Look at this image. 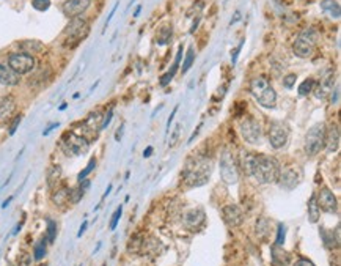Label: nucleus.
<instances>
[{"instance_id": "obj_1", "label": "nucleus", "mask_w": 341, "mask_h": 266, "mask_svg": "<svg viewBox=\"0 0 341 266\" xmlns=\"http://www.w3.org/2000/svg\"><path fill=\"white\" fill-rule=\"evenodd\" d=\"M244 169L247 175L253 176L259 185H270L275 183L280 173V165L275 158L264 155H247L244 159Z\"/></svg>"}, {"instance_id": "obj_2", "label": "nucleus", "mask_w": 341, "mask_h": 266, "mask_svg": "<svg viewBox=\"0 0 341 266\" xmlns=\"http://www.w3.org/2000/svg\"><path fill=\"white\" fill-rule=\"evenodd\" d=\"M211 172H213V161L208 158L206 155H193L189 158L186 162V167L183 170V178L186 181V185L197 188L203 186L211 178Z\"/></svg>"}, {"instance_id": "obj_3", "label": "nucleus", "mask_w": 341, "mask_h": 266, "mask_svg": "<svg viewBox=\"0 0 341 266\" xmlns=\"http://www.w3.org/2000/svg\"><path fill=\"white\" fill-rule=\"evenodd\" d=\"M250 93L258 101V104L263 106L264 109H274L277 106V93H275L274 87L269 84V80L263 76L252 79Z\"/></svg>"}, {"instance_id": "obj_4", "label": "nucleus", "mask_w": 341, "mask_h": 266, "mask_svg": "<svg viewBox=\"0 0 341 266\" xmlns=\"http://www.w3.org/2000/svg\"><path fill=\"white\" fill-rule=\"evenodd\" d=\"M318 37H319L318 30L313 27L303 30L302 33H299V37L296 38L294 44H292V52L300 58H308L315 51Z\"/></svg>"}, {"instance_id": "obj_5", "label": "nucleus", "mask_w": 341, "mask_h": 266, "mask_svg": "<svg viewBox=\"0 0 341 266\" xmlns=\"http://www.w3.org/2000/svg\"><path fill=\"white\" fill-rule=\"evenodd\" d=\"M326 125L316 123L306 131L305 136V153L308 156H316L326 143Z\"/></svg>"}, {"instance_id": "obj_6", "label": "nucleus", "mask_w": 341, "mask_h": 266, "mask_svg": "<svg viewBox=\"0 0 341 266\" xmlns=\"http://www.w3.org/2000/svg\"><path fill=\"white\" fill-rule=\"evenodd\" d=\"M90 33V25L85 19L74 18L64 30V46L76 47L80 41H84Z\"/></svg>"}, {"instance_id": "obj_7", "label": "nucleus", "mask_w": 341, "mask_h": 266, "mask_svg": "<svg viewBox=\"0 0 341 266\" xmlns=\"http://www.w3.org/2000/svg\"><path fill=\"white\" fill-rule=\"evenodd\" d=\"M90 142L84 139L82 136L74 134V132H68L66 136H63L61 139V150L68 156H80L88 152Z\"/></svg>"}, {"instance_id": "obj_8", "label": "nucleus", "mask_w": 341, "mask_h": 266, "mask_svg": "<svg viewBox=\"0 0 341 266\" xmlns=\"http://www.w3.org/2000/svg\"><path fill=\"white\" fill-rule=\"evenodd\" d=\"M220 176L226 185H230V186L236 185L237 180H239L234 158L228 150H225V152L222 153V156H220Z\"/></svg>"}, {"instance_id": "obj_9", "label": "nucleus", "mask_w": 341, "mask_h": 266, "mask_svg": "<svg viewBox=\"0 0 341 266\" xmlns=\"http://www.w3.org/2000/svg\"><path fill=\"white\" fill-rule=\"evenodd\" d=\"M289 132H291L289 126L285 122H274L269 126V132H267L269 143L272 145V148H275V150L283 148L288 143Z\"/></svg>"}, {"instance_id": "obj_10", "label": "nucleus", "mask_w": 341, "mask_h": 266, "mask_svg": "<svg viewBox=\"0 0 341 266\" xmlns=\"http://www.w3.org/2000/svg\"><path fill=\"white\" fill-rule=\"evenodd\" d=\"M8 66L13 70V71H16L19 76L21 74H27V73H30L31 70L35 68V58H33V55H30V54H25V52H16V54H11L10 57H8Z\"/></svg>"}, {"instance_id": "obj_11", "label": "nucleus", "mask_w": 341, "mask_h": 266, "mask_svg": "<svg viewBox=\"0 0 341 266\" xmlns=\"http://www.w3.org/2000/svg\"><path fill=\"white\" fill-rule=\"evenodd\" d=\"M101 126H103V113L101 112H91L87 120L80 125V134L84 139H87L88 142L94 140L97 137V132L101 131Z\"/></svg>"}, {"instance_id": "obj_12", "label": "nucleus", "mask_w": 341, "mask_h": 266, "mask_svg": "<svg viewBox=\"0 0 341 266\" xmlns=\"http://www.w3.org/2000/svg\"><path fill=\"white\" fill-rule=\"evenodd\" d=\"M239 129H241V136L242 139L249 142V143H258L261 140V126L259 123L253 119H244L239 123Z\"/></svg>"}, {"instance_id": "obj_13", "label": "nucleus", "mask_w": 341, "mask_h": 266, "mask_svg": "<svg viewBox=\"0 0 341 266\" xmlns=\"http://www.w3.org/2000/svg\"><path fill=\"white\" fill-rule=\"evenodd\" d=\"M204 222H206V214L200 208L187 210L183 214V225L189 231H198V230H201L204 227Z\"/></svg>"}, {"instance_id": "obj_14", "label": "nucleus", "mask_w": 341, "mask_h": 266, "mask_svg": "<svg viewBox=\"0 0 341 266\" xmlns=\"http://www.w3.org/2000/svg\"><path fill=\"white\" fill-rule=\"evenodd\" d=\"M91 5V0H66L63 5L61 10L64 13V16L70 19L79 18L80 14L85 13Z\"/></svg>"}, {"instance_id": "obj_15", "label": "nucleus", "mask_w": 341, "mask_h": 266, "mask_svg": "<svg viewBox=\"0 0 341 266\" xmlns=\"http://www.w3.org/2000/svg\"><path fill=\"white\" fill-rule=\"evenodd\" d=\"M318 200V205H319V210L326 211L329 214H333L336 213V197L335 194L329 189V188H322L316 197Z\"/></svg>"}, {"instance_id": "obj_16", "label": "nucleus", "mask_w": 341, "mask_h": 266, "mask_svg": "<svg viewBox=\"0 0 341 266\" xmlns=\"http://www.w3.org/2000/svg\"><path fill=\"white\" fill-rule=\"evenodd\" d=\"M302 180V173L297 172L296 169H285L280 170L277 183L283 188V189H294Z\"/></svg>"}, {"instance_id": "obj_17", "label": "nucleus", "mask_w": 341, "mask_h": 266, "mask_svg": "<svg viewBox=\"0 0 341 266\" xmlns=\"http://www.w3.org/2000/svg\"><path fill=\"white\" fill-rule=\"evenodd\" d=\"M223 221L231 225V227H239L244 221V211L237 205H226L222 210Z\"/></svg>"}, {"instance_id": "obj_18", "label": "nucleus", "mask_w": 341, "mask_h": 266, "mask_svg": "<svg viewBox=\"0 0 341 266\" xmlns=\"http://www.w3.org/2000/svg\"><path fill=\"white\" fill-rule=\"evenodd\" d=\"M19 82H21V76L16 71H13L8 66V63H0V84L13 87V85H18Z\"/></svg>"}, {"instance_id": "obj_19", "label": "nucleus", "mask_w": 341, "mask_h": 266, "mask_svg": "<svg viewBox=\"0 0 341 266\" xmlns=\"http://www.w3.org/2000/svg\"><path fill=\"white\" fill-rule=\"evenodd\" d=\"M181 58H183V47L178 49V52H176V57H175V62H173V65H172V68H170V70H168L164 76H160V79H159V84H160L162 87H167V85L170 84V82H172V79L175 77V74H176L178 68H180Z\"/></svg>"}, {"instance_id": "obj_20", "label": "nucleus", "mask_w": 341, "mask_h": 266, "mask_svg": "<svg viewBox=\"0 0 341 266\" xmlns=\"http://www.w3.org/2000/svg\"><path fill=\"white\" fill-rule=\"evenodd\" d=\"M324 146H327V152L333 153L338 152L339 148V128L338 126H332L329 129V132H326V143Z\"/></svg>"}, {"instance_id": "obj_21", "label": "nucleus", "mask_w": 341, "mask_h": 266, "mask_svg": "<svg viewBox=\"0 0 341 266\" xmlns=\"http://www.w3.org/2000/svg\"><path fill=\"white\" fill-rule=\"evenodd\" d=\"M14 107H16V103L11 96L4 98L2 101H0V120H8L14 112Z\"/></svg>"}, {"instance_id": "obj_22", "label": "nucleus", "mask_w": 341, "mask_h": 266, "mask_svg": "<svg viewBox=\"0 0 341 266\" xmlns=\"http://www.w3.org/2000/svg\"><path fill=\"white\" fill-rule=\"evenodd\" d=\"M321 10L324 13H327L332 19H339V16H341L339 4L335 2V0H322V2H321Z\"/></svg>"}, {"instance_id": "obj_23", "label": "nucleus", "mask_w": 341, "mask_h": 266, "mask_svg": "<svg viewBox=\"0 0 341 266\" xmlns=\"http://www.w3.org/2000/svg\"><path fill=\"white\" fill-rule=\"evenodd\" d=\"M333 92V74L327 76L326 79L321 80L319 84V90H318V98H327L330 96V93Z\"/></svg>"}, {"instance_id": "obj_24", "label": "nucleus", "mask_w": 341, "mask_h": 266, "mask_svg": "<svg viewBox=\"0 0 341 266\" xmlns=\"http://www.w3.org/2000/svg\"><path fill=\"white\" fill-rule=\"evenodd\" d=\"M52 202L57 205V206H64L68 202H70V189L68 188H60L54 192L52 195Z\"/></svg>"}, {"instance_id": "obj_25", "label": "nucleus", "mask_w": 341, "mask_h": 266, "mask_svg": "<svg viewBox=\"0 0 341 266\" xmlns=\"http://www.w3.org/2000/svg\"><path fill=\"white\" fill-rule=\"evenodd\" d=\"M272 260H274V263H279L282 266H286L289 263V254L285 251L283 247L275 246V247H272Z\"/></svg>"}, {"instance_id": "obj_26", "label": "nucleus", "mask_w": 341, "mask_h": 266, "mask_svg": "<svg viewBox=\"0 0 341 266\" xmlns=\"http://www.w3.org/2000/svg\"><path fill=\"white\" fill-rule=\"evenodd\" d=\"M319 216H321V210L316 200V195H313L310 200H308V219H310V222L316 224L319 221Z\"/></svg>"}, {"instance_id": "obj_27", "label": "nucleus", "mask_w": 341, "mask_h": 266, "mask_svg": "<svg viewBox=\"0 0 341 266\" xmlns=\"http://www.w3.org/2000/svg\"><path fill=\"white\" fill-rule=\"evenodd\" d=\"M21 49H22V52L31 55V54L40 52L43 49V44L40 41H35V40H28V41H22L21 43Z\"/></svg>"}, {"instance_id": "obj_28", "label": "nucleus", "mask_w": 341, "mask_h": 266, "mask_svg": "<svg viewBox=\"0 0 341 266\" xmlns=\"http://www.w3.org/2000/svg\"><path fill=\"white\" fill-rule=\"evenodd\" d=\"M60 176H61V167H60V165H52V167L49 169V172H47V185L49 186H55L57 181L60 180Z\"/></svg>"}, {"instance_id": "obj_29", "label": "nucleus", "mask_w": 341, "mask_h": 266, "mask_svg": "<svg viewBox=\"0 0 341 266\" xmlns=\"http://www.w3.org/2000/svg\"><path fill=\"white\" fill-rule=\"evenodd\" d=\"M172 38V27H162L160 32L157 33V44L165 46Z\"/></svg>"}, {"instance_id": "obj_30", "label": "nucleus", "mask_w": 341, "mask_h": 266, "mask_svg": "<svg viewBox=\"0 0 341 266\" xmlns=\"http://www.w3.org/2000/svg\"><path fill=\"white\" fill-rule=\"evenodd\" d=\"M313 88H315V80L313 79H305L299 85L297 93H299V96H308V93H310Z\"/></svg>"}, {"instance_id": "obj_31", "label": "nucleus", "mask_w": 341, "mask_h": 266, "mask_svg": "<svg viewBox=\"0 0 341 266\" xmlns=\"http://www.w3.org/2000/svg\"><path fill=\"white\" fill-rule=\"evenodd\" d=\"M269 228H270V224L267 219L261 218L256 224V235H259L261 238H264L266 235H269Z\"/></svg>"}, {"instance_id": "obj_32", "label": "nucleus", "mask_w": 341, "mask_h": 266, "mask_svg": "<svg viewBox=\"0 0 341 266\" xmlns=\"http://www.w3.org/2000/svg\"><path fill=\"white\" fill-rule=\"evenodd\" d=\"M193 60H195V49L189 47L187 54H186V58H184V63H183V74L190 70V66L193 65Z\"/></svg>"}, {"instance_id": "obj_33", "label": "nucleus", "mask_w": 341, "mask_h": 266, "mask_svg": "<svg viewBox=\"0 0 341 266\" xmlns=\"http://www.w3.org/2000/svg\"><path fill=\"white\" fill-rule=\"evenodd\" d=\"M84 192H85V189H84L82 186H79V188H76V189H70V202H73V203H79L80 200H82Z\"/></svg>"}, {"instance_id": "obj_34", "label": "nucleus", "mask_w": 341, "mask_h": 266, "mask_svg": "<svg viewBox=\"0 0 341 266\" xmlns=\"http://www.w3.org/2000/svg\"><path fill=\"white\" fill-rule=\"evenodd\" d=\"M46 240L49 243H54L55 241V235H57V224L54 221H47V233H46Z\"/></svg>"}, {"instance_id": "obj_35", "label": "nucleus", "mask_w": 341, "mask_h": 266, "mask_svg": "<svg viewBox=\"0 0 341 266\" xmlns=\"http://www.w3.org/2000/svg\"><path fill=\"white\" fill-rule=\"evenodd\" d=\"M94 167H96V159L93 158V159H91V161L88 162V165H87V167H85V169H84L82 172L79 173L77 180H79V181H84V180H85V178H87V176H88V175H90V173H91L93 170H94Z\"/></svg>"}, {"instance_id": "obj_36", "label": "nucleus", "mask_w": 341, "mask_h": 266, "mask_svg": "<svg viewBox=\"0 0 341 266\" xmlns=\"http://www.w3.org/2000/svg\"><path fill=\"white\" fill-rule=\"evenodd\" d=\"M31 7L37 11H47L51 7V0H31Z\"/></svg>"}, {"instance_id": "obj_37", "label": "nucleus", "mask_w": 341, "mask_h": 266, "mask_svg": "<svg viewBox=\"0 0 341 266\" xmlns=\"http://www.w3.org/2000/svg\"><path fill=\"white\" fill-rule=\"evenodd\" d=\"M321 233H322V240H324V244L327 247H333V231H327L326 228H321ZM336 246V244H335Z\"/></svg>"}, {"instance_id": "obj_38", "label": "nucleus", "mask_w": 341, "mask_h": 266, "mask_svg": "<svg viewBox=\"0 0 341 266\" xmlns=\"http://www.w3.org/2000/svg\"><path fill=\"white\" fill-rule=\"evenodd\" d=\"M46 255V240H41L35 247V260H41Z\"/></svg>"}, {"instance_id": "obj_39", "label": "nucleus", "mask_w": 341, "mask_h": 266, "mask_svg": "<svg viewBox=\"0 0 341 266\" xmlns=\"http://www.w3.org/2000/svg\"><path fill=\"white\" fill-rule=\"evenodd\" d=\"M121 214H123V208H121V206H118V208H117V211L113 213V216H112V221H110V230H115V228H117L118 221H120V218H121Z\"/></svg>"}, {"instance_id": "obj_40", "label": "nucleus", "mask_w": 341, "mask_h": 266, "mask_svg": "<svg viewBox=\"0 0 341 266\" xmlns=\"http://www.w3.org/2000/svg\"><path fill=\"white\" fill-rule=\"evenodd\" d=\"M296 80H297L296 74H288V76L283 77V85L286 88H292V87H294V84H296Z\"/></svg>"}, {"instance_id": "obj_41", "label": "nucleus", "mask_w": 341, "mask_h": 266, "mask_svg": "<svg viewBox=\"0 0 341 266\" xmlns=\"http://www.w3.org/2000/svg\"><path fill=\"white\" fill-rule=\"evenodd\" d=\"M285 233H286V228L283 224H279V231H277V241H275V244L277 246H282L285 243Z\"/></svg>"}, {"instance_id": "obj_42", "label": "nucleus", "mask_w": 341, "mask_h": 266, "mask_svg": "<svg viewBox=\"0 0 341 266\" xmlns=\"http://www.w3.org/2000/svg\"><path fill=\"white\" fill-rule=\"evenodd\" d=\"M21 120H22V115H18L14 120H13V123H11V126H10V136H14V132H16V129H18V126H19V123H21Z\"/></svg>"}, {"instance_id": "obj_43", "label": "nucleus", "mask_w": 341, "mask_h": 266, "mask_svg": "<svg viewBox=\"0 0 341 266\" xmlns=\"http://www.w3.org/2000/svg\"><path fill=\"white\" fill-rule=\"evenodd\" d=\"M181 128H183L181 125H178L176 129L173 131V136H172V139H170V146H173V145L176 143V140L180 139V131H181Z\"/></svg>"}, {"instance_id": "obj_44", "label": "nucleus", "mask_w": 341, "mask_h": 266, "mask_svg": "<svg viewBox=\"0 0 341 266\" xmlns=\"http://www.w3.org/2000/svg\"><path fill=\"white\" fill-rule=\"evenodd\" d=\"M112 117H113V110L110 109L109 112H107V115L103 119V126H101V129H106L109 125H110V122H112Z\"/></svg>"}, {"instance_id": "obj_45", "label": "nucleus", "mask_w": 341, "mask_h": 266, "mask_svg": "<svg viewBox=\"0 0 341 266\" xmlns=\"http://www.w3.org/2000/svg\"><path fill=\"white\" fill-rule=\"evenodd\" d=\"M294 266H315V263H313L312 260L300 258V260H297V261H296V264H294Z\"/></svg>"}, {"instance_id": "obj_46", "label": "nucleus", "mask_w": 341, "mask_h": 266, "mask_svg": "<svg viewBox=\"0 0 341 266\" xmlns=\"http://www.w3.org/2000/svg\"><path fill=\"white\" fill-rule=\"evenodd\" d=\"M242 44H244V41H241V44L236 47V51H234V52H231V63H233V65H234V63H236V60H237V55H239L241 49H242Z\"/></svg>"}, {"instance_id": "obj_47", "label": "nucleus", "mask_w": 341, "mask_h": 266, "mask_svg": "<svg viewBox=\"0 0 341 266\" xmlns=\"http://www.w3.org/2000/svg\"><path fill=\"white\" fill-rule=\"evenodd\" d=\"M117 7H118V4H115V7H113V8H112L110 14L107 16V21H106V25H104V28H106V27L109 25V22L112 21V18H113V14H115V11H117Z\"/></svg>"}, {"instance_id": "obj_48", "label": "nucleus", "mask_w": 341, "mask_h": 266, "mask_svg": "<svg viewBox=\"0 0 341 266\" xmlns=\"http://www.w3.org/2000/svg\"><path fill=\"white\" fill-rule=\"evenodd\" d=\"M87 227H88V222L85 221V222H84L82 225H80V228H79V231H77V237H79V238H80V237H82V235L85 233V230H87Z\"/></svg>"}, {"instance_id": "obj_49", "label": "nucleus", "mask_w": 341, "mask_h": 266, "mask_svg": "<svg viewBox=\"0 0 341 266\" xmlns=\"http://www.w3.org/2000/svg\"><path fill=\"white\" fill-rule=\"evenodd\" d=\"M58 126H60L58 123H54V125H49V126H47V128H46V129L43 131V136H47V134H49V132H51L52 129H55V128H58Z\"/></svg>"}, {"instance_id": "obj_50", "label": "nucleus", "mask_w": 341, "mask_h": 266, "mask_svg": "<svg viewBox=\"0 0 341 266\" xmlns=\"http://www.w3.org/2000/svg\"><path fill=\"white\" fill-rule=\"evenodd\" d=\"M176 112H178V106H176V107H175V109H173V112H172V115H170V117H168V122H167V131H168V129H170V125H172V123H173V119H175V115H176Z\"/></svg>"}, {"instance_id": "obj_51", "label": "nucleus", "mask_w": 341, "mask_h": 266, "mask_svg": "<svg viewBox=\"0 0 341 266\" xmlns=\"http://www.w3.org/2000/svg\"><path fill=\"white\" fill-rule=\"evenodd\" d=\"M338 95H339V87L336 85V88H335V95L330 93V96H332V98H330V101H332V103H338Z\"/></svg>"}, {"instance_id": "obj_52", "label": "nucleus", "mask_w": 341, "mask_h": 266, "mask_svg": "<svg viewBox=\"0 0 341 266\" xmlns=\"http://www.w3.org/2000/svg\"><path fill=\"white\" fill-rule=\"evenodd\" d=\"M151 155H153V146H148V148H146L145 152H143V158H150Z\"/></svg>"}, {"instance_id": "obj_53", "label": "nucleus", "mask_w": 341, "mask_h": 266, "mask_svg": "<svg viewBox=\"0 0 341 266\" xmlns=\"http://www.w3.org/2000/svg\"><path fill=\"white\" fill-rule=\"evenodd\" d=\"M239 18H241V13H239V11H236V13H234V18L231 19V25H233V24H236V22L239 21Z\"/></svg>"}, {"instance_id": "obj_54", "label": "nucleus", "mask_w": 341, "mask_h": 266, "mask_svg": "<svg viewBox=\"0 0 341 266\" xmlns=\"http://www.w3.org/2000/svg\"><path fill=\"white\" fill-rule=\"evenodd\" d=\"M123 128H124V125H121V128H120V129L117 131V136H115V139H117L118 142L121 140V132H123Z\"/></svg>"}, {"instance_id": "obj_55", "label": "nucleus", "mask_w": 341, "mask_h": 266, "mask_svg": "<svg viewBox=\"0 0 341 266\" xmlns=\"http://www.w3.org/2000/svg\"><path fill=\"white\" fill-rule=\"evenodd\" d=\"M11 200H13V197H10L7 202H4V203H2V208H7V206H8V203H10Z\"/></svg>"}, {"instance_id": "obj_56", "label": "nucleus", "mask_w": 341, "mask_h": 266, "mask_svg": "<svg viewBox=\"0 0 341 266\" xmlns=\"http://www.w3.org/2000/svg\"><path fill=\"white\" fill-rule=\"evenodd\" d=\"M140 11H142V7H137V10H135V13H134V16H135V18H137V16L140 14Z\"/></svg>"}, {"instance_id": "obj_57", "label": "nucleus", "mask_w": 341, "mask_h": 266, "mask_svg": "<svg viewBox=\"0 0 341 266\" xmlns=\"http://www.w3.org/2000/svg\"><path fill=\"white\" fill-rule=\"evenodd\" d=\"M64 109H66V103H63V104L60 106V110H64Z\"/></svg>"}, {"instance_id": "obj_58", "label": "nucleus", "mask_w": 341, "mask_h": 266, "mask_svg": "<svg viewBox=\"0 0 341 266\" xmlns=\"http://www.w3.org/2000/svg\"><path fill=\"white\" fill-rule=\"evenodd\" d=\"M40 266H47V264H40Z\"/></svg>"}]
</instances>
